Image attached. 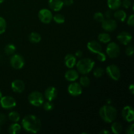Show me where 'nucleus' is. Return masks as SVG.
<instances>
[{
	"label": "nucleus",
	"instance_id": "nucleus-22",
	"mask_svg": "<svg viewBox=\"0 0 134 134\" xmlns=\"http://www.w3.org/2000/svg\"><path fill=\"white\" fill-rule=\"evenodd\" d=\"M21 126L17 122H15L14 124H12L9 126L8 132L10 134H18L20 132Z\"/></svg>",
	"mask_w": 134,
	"mask_h": 134
},
{
	"label": "nucleus",
	"instance_id": "nucleus-45",
	"mask_svg": "<svg viewBox=\"0 0 134 134\" xmlns=\"http://www.w3.org/2000/svg\"><path fill=\"white\" fill-rule=\"evenodd\" d=\"M2 96H2V93H1V92L0 91V99H1V98H2Z\"/></svg>",
	"mask_w": 134,
	"mask_h": 134
},
{
	"label": "nucleus",
	"instance_id": "nucleus-26",
	"mask_svg": "<svg viewBox=\"0 0 134 134\" xmlns=\"http://www.w3.org/2000/svg\"><path fill=\"white\" fill-rule=\"evenodd\" d=\"M9 120H11L13 122H17L19 121L20 116V115L16 111H12L9 114Z\"/></svg>",
	"mask_w": 134,
	"mask_h": 134
},
{
	"label": "nucleus",
	"instance_id": "nucleus-39",
	"mask_svg": "<svg viewBox=\"0 0 134 134\" xmlns=\"http://www.w3.org/2000/svg\"><path fill=\"white\" fill-rule=\"evenodd\" d=\"M126 133L128 134H133L134 133V124H132L127 128Z\"/></svg>",
	"mask_w": 134,
	"mask_h": 134
},
{
	"label": "nucleus",
	"instance_id": "nucleus-27",
	"mask_svg": "<svg viewBox=\"0 0 134 134\" xmlns=\"http://www.w3.org/2000/svg\"><path fill=\"white\" fill-rule=\"evenodd\" d=\"M16 51V47L13 44H8L5 47V52L7 55H12Z\"/></svg>",
	"mask_w": 134,
	"mask_h": 134
},
{
	"label": "nucleus",
	"instance_id": "nucleus-3",
	"mask_svg": "<svg viewBox=\"0 0 134 134\" xmlns=\"http://www.w3.org/2000/svg\"><path fill=\"white\" fill-rule=\"evenodd\" d=\"M95 65L94 60L90 58H83L77 63V71L82 75H86L92 70Z\"/></svg>",
	"mask_w": 134,
	"mask_h": 134
},
{
	"label": "nucleus",
	"instance_id": "nucleus-17",
	"mask_svg": "<svg viewBox=\"0 0 134 134\" xmlns=\"http://www.w3.org/2000/svg\"><path fill=\"white\" fill-rule=\"evenodd\" d=\"M48 5L54 11H59L62 9L64 5L62 0H49Z\"/></svg>",
	"mask_w": 134,
	"mask_h": 134
},
{
	"label": "nucleus",
	"instance_id": "nucleus-44",
	"mask_svg": "<svg viewBox=\"0 0 134 134\" xmlns=\"http://www.w3.org/2000/svg\"><path fill=\"white\" fill-rule=\"evenodd\" d=\"M99 133L100 134H109V133H110V132H109L108 130H102V132H99Z\"/></svg>",
	"mask_w": 134,
	"mask_h": 134
},
{
	"label": "nucleus",
	"instance_id": "nucleus-2",
	"mask_svg": "<svg viewBox=\"0 0 134 134\" xmlns=\"http://www.w3.org/2000/svg\"><path fill=\"white\" fill-rule=\"evenodd\" d=\"M99 116L106 122H113L117 116V110L109 105H105L99 109Z\"/></svg>",
	"mask_w": 134,
	"mask_h": 134
},
{
	"label": "nucleus",
	"instance_id": "nucleus-40",
	"mask_svg": "<svg viewBox=\"0 0 134 134\" xmlns=\"http://www.w3.org/2000/svg\"><path fill=\"white\" fill-rule=\"evenodd\" d=\"M112 16L113 13L111 10H107V11H105L104 14V17H105L106 18H111Z\"/></svg>",
	"mask_w": 134,
	"mask_h": 134
},
{
	"label": "nucleus",
	"instance_id": "nucleus-38",
	"mask_svg": "<svg viewBox=\"0 0 134 134\" xmlns=\"http://www.w3.org/2000/svg\"><path fill=\"white\" fill-rule=\"evenodd\" d=\"M7 121V117L4 114L0 113V126L3 125Z\"/></svg>",
	"mask_w": 134,
	"mask_h": 134
},
{
	"label": "nucleus",
	"instance_id": "nucleus-5",
	"mask_svg": "<svg viewBox=\"0 0 134 134\" xmlns=\"http://www.w3.org/2000/svg\"><path fill=\"white\" fill-rule=\"evenodd\" d=\"M106 52L109 57H110L111 58H116L120 54V47L116 43L113 42L107 45V48H106Z\"/></svg>",
	"mask_w": 134,
	"mask_h": 134
},
{
	"label": "nucleus",
	"instance_id": "nucleus-4",
	"mask_svg": "<svg viewBox=\"0 0 134 134\" xmlns=\"http://www.w3.org/2000/svg\"><path fill=\"white\" fill-rule=\"evenodd\" d=\"M28 101L32 105L35 107H40L44 102V98L43 94L37 91L31 92L28 96Z\"/></svg>",
	"mask_w": 134,
	"mask_h": 134
},
{
	"label": "nucleus",
	"instance_id": "nucleus-15",
	"mask_svg": "<svg viewBox=\"0 0 134 134\" xmlns=\"http://www.w3.org/2000/svg\"><path fill=\"white\" fill-rule=\"evenodd\" d=\"M11 88L14 92L22 93L25 90V84L21 80H14L11 83Z\"/></svg>",
	"mask_w": 134,
	"mask_h": 134
},
{
	"label": "nucleus",
	"instance_id": "nucleus-46",
	"mask_svg": "<svg viewBox=\"0 0 134 134\" xmlns=\"http://www.w3.org/2000/svg\"><path fill=\"white\" fill-rule=\"evenodd\" d=\"M4 1H5V0H0V3H2Z\"/></svg>",
	"mask_w": 134,
	"mask_h": 134
},
{
	"label": "nucleus",
	"instance_id": "nucleus-21",
	"mask_svg": "<svg viewBox=\"0 0 134 134\" xmlns=\"http://www.w3.org/2000/svg\"><path fill=\"white\" fill-rule=\"evenodd\" d=\"M114 17L115 19L120 21V22H124L126 18V13L124 10H118L113 14Z\"/></svg>",
	"mask_w": 134,
	"mask_h": 134
},
{
	"label": "nucleus",
	"instance_id": "nucleus-10",
	"mask_svg": "<svg viewBox=\"0 0 134 134\" xmlns=\"http://www.w3.org/2000/svg\"><path fill=\"white\" fill-rule=\"evenodd\" d=\"M122 116L126 121L132 122L134 120V111L133 107L127 105L123 108L122 111Z\"/></svg>",
	"mask_w": 134,
	"mask_h": 134
},
{
	"label": "nucleus",
	"instance_id": "nucleus-11",
	"mask_svg": "<svg viewBox=\"0 0 134 134\" xmlns=\"http://www.w3.org/2000/svg\"><path fill=\"white\" fill-rule=\"evenodd\" d=\"M102 26L104 30L107 31H113L117 27V23L116 21L111 18L103 20L102 22Z\"/></svg>",
	"mask_w": 134,
	"mask_h": 134
},
{
	"label": "nucleus",
	"instance_id": "nucleus-36",
	"mask_svg": "<svg viewBox=\"0 0 134 134\" xmlns=\"http://www.w3.org/2000/svg\"><path fill=\"white\" fill-rule=\"evenodd\" d=\"M121 5H122V6L125 9H128L131 6V1L130 0H123L122 1Z\"/></svg>",
	"mask_w": 134,
	"mask_h": 134
},
{
	"label": "nucleus",
	"instance_id": "nucleus-14",
	"mask_svg": "<svg viewBox=\"0 0 134 134\" xmlns=\"http://www.w3.org/2000/svg\"><path fill=\"white\" fill-rule=\"evenodd\" d=\"M87 48L91 52L98 54L102 51V47L100 43L96 41H91L87 44Z\"/></svg>",
	"mask_w": 134,
	"mask_h": 134
},
{
	"label": "nucleus",
	"instance_id": "nucleus-9",
	"mask_svg": "<svg viewBox=\"0 0 134 134\" xmlns=\"http://www.w3.org/2000/svg\"><path fill=\"white\" fill-rule=\"evenodd\" d=\"M38 17L43 23L48 24L52 21L53 16L51 10L47 9H43L38 13Z\"/></svg>",
	"mask_w": 134,
	"mask_h": 134
},
{
	"label": "nucleus",
	"instance_id": "nucleus-12",
	"mask_svg": "<svg viewBox=\"0 0 134 134\" xmlns=\"http://www.w3.org/2000/svg\"><path fill=\"white\" fill-rule=\"evenodd\" d=\"M68 92L73 96H78L82 94V89L81 85L77 82H72L68 86Z\"/></svg>",
	"mask_w": 134,
	"mask_h": 134
},
{
	"label": "nucleus",
	"instance_id": "nucleus-1",
	"mask_svg": "<svg viewBox=\"0 0 134 134\" xmlns=\"http://www.w3.org/2000/svg\"><path fill=\"white\" fill-rule=\"evenodd\" d=\"M22 126L26 132L31 133H37L41 130V122L37 116L28 115L22 119Z\"/></svg>",
	"mask_w": 134,
	"mask_h": 134
},
{
	"label": "nucleus",
	"instance_id": "nucleus-19",
	"mask_svg": "<svg viewBox=\"0 0 134 134\" xmlns=\"http://www.w3.org/2000/svg\"><path fill=\"white\" fill-rule=\"evenodd\" d=\"M65 78L67 81L74 82L79 78L78 72L74 69H69L65 73Z\"/></svg>",
	"mask_w": 134,
	"mask_h": 134
},
{
	"label": "nucleus",
	"instance_id": "nucleus-37",
	"mask_svg": "<svg viewBox=\"0 0 134 134\" xmlns=\"http://www.w3.org/2000/svg\"><path fill=\"white\" fill-rule=\"evenodd\" d=\"M127 23L129 26H133L134 25V15L133 14H131L128 18V20H127Z\"/></svg>",
	"mask_w": 134,
	"mask_h": 134
},
{
	"label": "nucleus",
	"instance_id": "nucleus-32",
	"mask_svg": "<svg viewBox=\"0 0 134 134\" xmlns=\"http://www.w3.org/2000/svg\"><path fill=\"white\" fill-rule=\"evenodd\" d=\"M94 18L96 21L99 22H102L103 21V20L105 19L104 15L103 14V13H100V12H97L94 14Z\"/></svg>",
	"mask_w": 134,
	"mask_h": 134
},
{
	"label": "nucleus",
	"instance_id": "nucleus-8",
	"mask_svg": "<svg viewBox=\"0 0 134 134\" xmlns=\"http://www.w3.org/2000/svg\"><path fill=\"white\" fill-rule=\"evenodd\" d=\"M10 65L16 69H20L24 65V59L22 56L19 54H14L10 58Z\"/></svg>",
	"mask_w": 134,
	"mask_h": 134
},
{
	"label": "nucleus",
	"instance_id": "nucleus-18",
	"mask_svg": "<svg viewBox=\"0 0 134 134\" xmlns=\"http://www.w3.org/2000/svg\"><path fill=\"white\" fill-rule=\"evenodd\" d=\"M64 62L67 68L71 69L76 65V56L71 54L66 55L64 58Z\"/></svg>",
	"mask_w": 134,
	"mask_h": 134
},
{
	"label": "nucleus",
	"instance_id": "nucleus-7",
	"mask_svg": "<svg viewBox=\"0 0 134 134\" xmlns=\"http://www.w3.org/2000/svg\"><path fill=\"white\" fill-rule=\"evenodd\" d=\"M0 104L2 108L5 109H10L14 108L16 105V100L11 96H2L0 99Z\"/></svg>",
	"mask_w": 134,
	"mask_h": 134
},
{
	"label": "nucleus",
	"instance_id": "nucleus-31",
	"mask_svg": "<svg viewBox=\"0 0 134 134\" xmlns=\"http://www.w3.org/2000/svg\"><path fill=\"white\" fill-rule=\"evenodd\" d=\"M6 21L3 17L0 16V34H2L5 32L6 30Z\"/></svg>",
	"mask_w": 134,
	"mask_h": 134
},
{
	"label": "nucleus",
	"instance_id": "nucleus-30",
	"mask_svg": "<svg viewBox=\"0 0 134 134\" xmlns=\"http://www.w3.org/2000/svg\"><path fill=\"white\" fill-rule=\"evenodd\" d=\"M42 105H43V108H44V109L47 111H51V110H52L53 109L54 107V103H52V102H51V101H48V100H47V102H44V103H43Z\"/></svg>",
	"mask_w": 134,
	"mask_h": 134
},
{
	"label": "nucleus",
	"instance_id": "nucleus-6",
	"mask_svg": "<svg viewBox=\"0 0 134 134\" xmlns=\"http://www.w3.org/2000/svg\"><path fill=\"white\" fill-rule=\"evenodd\" d=\"M106 73L114 81H118L120 77V71L116 65L111 64L106 68Z\"/></svg>",
	"mask_w": 134,
	"mask_h": 134
},
{
	"label": "nucleus",
	"instance_id": "nucleus-42",
	"mask_svg": "<svg viewBox=\"0 0 134 134\" xmlns=\"http://www.w3.org/2000/svg\"><path fill=\"white\" fill-rule=\"evenodd\" d=\"M82 54H83V53H82V51H77V52H75V56L76 57H81V56H82Z\"/></svg>",
	"mask_w": 134,
	"mask_h": 134
},
{
	"label": "nucleus",
	"instance_id": "nucleus-29",
	"mask_svg": "<svg viewBox=\"0 0 134 134\" xmlns=\"http://www.w3.org/2000/svg\"><path fill=\"white\" fill-rule=\"evenodd\" d=\"M52 19L55 22L58 24H63L65 22V17L61 14H57L54 15L52 17Z\"/></svg>",
	"mask_w": 134,
	"mask_h": 134
},
{
	"label": "nucleus",
	"instance_id": "nucleus-33",
	"mask_svg": "<svg viewBox=\"0 0 134 134\" xmlns=\"http://www.w3.org/2000/svg\"><path fill=\"white\" fill-rule=\"evenodd\" d=\"M104 74V69L102 68H98L94 71V75L95 77L99 78Z\"/></svg>",
	"mask_w": 134,
	"mask_h": 134
},
{
	"label": "nucleus",
	"instance_id": "nucleus-34",
	"mask_svg": "<svg viewBox=\"0 0 134 134\" xmlns=\"http://www.w3.org/2000/svg\"><path fill=\"white\" fill-rule=\"evenodd\" d=\"M98 56H97V58L99 61L100 62H105L106 60V56L103 52H100L99 53L97 54Z\"/></svg>",
	"mask_w": 134,
	"mask_h": 134
},
{
	"label": "nucleus",
	"instance_id": "nucleus-28",
	"mask_svg": "<svg viewBox=\"0 0 134 134\" xmlns=\"http://www.w3.org/2000/svg\"><path fill=\"white\" fill-rule=\"evenodd\" d=\"M90 84V80L86 76H82L80 78V85L83 87H88Z\"/></svg>",
	"mask_w": 134,
	"mask_h": 134
},
{
	"label": "nucleus",
	"instance_id": "nucleus-23",
	"mask_svg": "<svg viewBox=\"0 0 134 134\" xmlns=\"http://www.w3.org/2000/svg\"><path fill=\"white\" fill-rule=\"evenodd\" d=\"M29 40L32 43H38L41 40V37L38 33L32 32L29 35Z\"/></svg>",
	"mask_w": 134,
	"mask_h": 134
},
{
	"label": "nucleus",
	"instance_id": "nucleus-41",
	"mask_svg": "<svg viewBox=\"0 0 134 134\" xmlns=\"http://www.w3.org/2000/svg\"><path fill=\"white\" fill-rule=\"evenodd\" d=\"M64 5H67V6H70L73 3V0H64L63 1Z\"/></svg>",
	"mask_w": 134,
	"mask_h": 134
},
{
	"label": "nucleus",
	"instance_id": "nucleus-47",
	"mask_svg": "<svg viewBox=\"0 0 134 134\" xmlns=\"http://www.w3.org/2000/svg\"><path fill=\"white\" fill-rule=\"evenodd\" d=\"M0 132H1V128H0Z\"/></svg>",
	"mask_w": 134,
	"mask_h": 134
},
{
	"label": "nucleus",
	"instance_id": "nucleus-20",
	"mask_svg": "<svg viewBox=\"0 0 134 134\" xmlns=\"http://www.w3.org/2000/svg\"><path fill=\"white\" fill-rule=\"evenodd\" d=\"M121 0H107V5L111 10H116L121 6Z\"/></svg>",
	"mask_w": 134,
	"mask_h": 134
},
{
	"label": "nucleus",
	"instance_id": "nucleus-35",
	"mask_svg": "<svg viewBox=\"0 0 134 134\" xmlns=\"http://www.w3.org/2000/svg\"><path fill=\"white\" fill-rule=\"evenodd\" d=\"M133 51L134 49L133 46H129V47H127L126 50V54L128 56H131L133 55Z\"/></svg>",
	"mask_w": 134,
	"mask_h": 134
},
{
	"label": "nucleus",
	"instance_id": "nucleus-25",
	"mask_svg": "<svg viewBox=\"0 0 134 134\" xmlns=\"http://www.w3.org/2000/svg\"><path fill=\"white\" fill-rule=\"evenodd\" d=\"M98 40L103 43H107L111 41V36L106 33H102L98 37Z\"/></svg>",
	"mask_w": 134,
	"mask_h": 134
},
{
	"label": "nucleus",
	"instance_id": "nucleus-24",
	"mask_svg": "<svg viewBox=\"0 0 134 134\" xmlns=\"http://www.w3.org/2000/svg\"><path fill=\"white\" fill-rule=\"evenodd\" d=\"M111 130L115 134H119L122 130V126L120 122H114L111 125Z\"/></svg>",
	"mask_w": 134,
	"mask_h": 134
},
{
	"label": "nucleus",
	"instance_id": "nucleus-16",
	"mask_svg": "<svg viewBox=\"0 0 134 134\" xmlns=\"http://www.w3.org/2000/svg\"><path fill=\"white\" fill-rule=\"evenodd\" d=\"M57 94V90L54 86H50L46 89L44 92V97L48 101L52 102L56 99Z\"/></svg>",
	"mask_w": 134,
	"mask_h": 134
},
{
	"label": "nucleus",
	"instance_id": "nucleus-13",
	"mask_svg": "<svg viewBox=\"0 0 134 134\" xmlns=\"http://www.w3.org/2000/svg\"><path fill=\"white\" fill-rule=\"evenodd\" d=\"M117 39L121 44L127 45L132 41V36L127 31H122L117 35Z\"/></svg>",
	"mask_w": 134,
	"mask_h": 134
},
{
	"label": "nucleus",
	"instance_id": "nucleus-43",
	"mask_svg": "<svg viewBox=\"0 0 134 134\" xmlns=\"http://www.w3.org/2000/svg\"><path fill=\"white\" fill-rule=\"evenodd\" d=\"M129 91L130 92L131 94H133V93H134V85H133V84H132V85H130V86H129Z\"/></svg>",
	"mask_w": 134,
	"mask_h": 134
}]
</instances>
